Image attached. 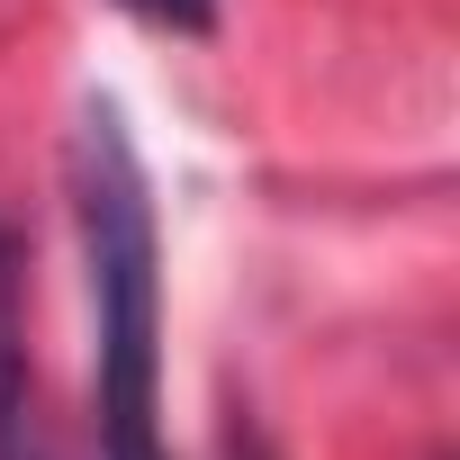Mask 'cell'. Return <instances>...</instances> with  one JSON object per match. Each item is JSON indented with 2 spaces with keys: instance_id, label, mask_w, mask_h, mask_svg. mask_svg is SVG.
I'll list each match as a JSON object with an SVG mask.
<instances>
[{
  "instance_id": "3",
  "label": "cell",
  "mask_w": 460,
  "mask_h": 460,
  "mask_svg": "<svg viewBox=\"0 0 460 460\" xmlns=\"http://www.w3.org/2000/svg\"><path fill=\"white\" fill-rule=\"evenodd\" d=\"M118 10H136L154 28H181V37H208L217 28V0H118Z\"/></svg>"
},
{
  "instance_id": "2",
  "label": "cell",
  "mask_w": 460,
  "mask_h": 460,
  "mask_svg": "<svg viewBox=\"0 0 460 460\" xmlns=\"http://www.w3.org/2000/svg\"><path fill=\"white\" fill-rule=\"evenodd\" d=\"M0 460H28V325H19V244L0 235Z\"/></svg>"
},
{
  "instance_id": "1",
  "label": "cell",
  "mask_w": 460,
  "mask_h": 460,
  "mask_svg": "<svg viewBox=\"0 0 460 460\" xmlns=\"http://www.w3.org/2000/svg\"><path fill=\"white\" fill-rule=\"evenodd\" d=\"M73 226H82L91 316H100V451L172 460L163 451V253H154L145 163L118 109H82L73 127Z\"/></svg>"
}]
</instances>
